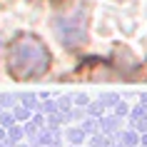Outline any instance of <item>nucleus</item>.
I'll return each mask as SVG.
<instances>
[{
    "mask_svg": "<svg viewBox=\"0 0 147 147\" xmlns=\"http://www.w3.org/2000/svg\"><path fill=\"white\" fill-rule=\"evenodd\" d=\"M50 67V53L38 35H20L8 50V70L18 80H32Z\"/></svg>",
    "mask_w": 147,
    "mask_h": 147,
    "instance_id": "1",
    "label": "nucleus"
},
{
    "mask_svg": "<svg viewBox=\"0 0 147 147\" xmlns=\"http://www.w3.org/2000/svg\"><path fill=\"white\" fill-rule=\"evenodd\" d=\"M87 25H90V18H87V8L85 5H80V8H72L70 13L57 18V35L60 40L65 42L67 47H80L85 42L87 38Z\"/></svg>",
    "mask_w": 147,
    "mask_h": 147,
    "instance_id": "2",
    "label": "nucleus"
}]
</instances>
